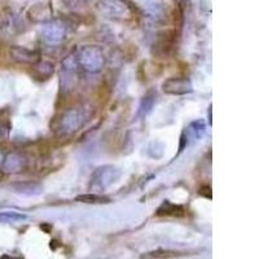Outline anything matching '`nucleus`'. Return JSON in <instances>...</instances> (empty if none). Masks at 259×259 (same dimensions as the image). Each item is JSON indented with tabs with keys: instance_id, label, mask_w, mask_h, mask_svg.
Here are the masks:
<instances>
[{
	"instance_id": "9b49d317",
	"label": "nucleus",
	"mask_w": 259,
	"mask_h": 259,
	"mask_svg": "<svg viewBox=\"0 0 259 259\" xmlns=\"http://www.w3.org/2000/svg\"><path fill=\"white\" fill-rule=\"evenodd\" d=\"M183 214H184L183 206L170 202V201H163L156 211V215L158 217H182Z\"/></svg>"
},
{
	"instance_id": "f257e3e1",
	"label": "nucleus",
	"mask_w": 259,
	"mask_h": 259,
	"mask_svg": "<svg viewBox=\"0 0 259 259\" xmlns=\"http://www.w3.org/2000/svg\"><path fill=\"white\" fill-rule=\"evenodd\" d=\"M85 118L87 114L82 108H70L64 110L55 121V133L62 138L73 135L84 124Z\"/></svg>"
},
{
	"instance_id": "6ab92c4d",
	"label": "nucleus",
	"mask_w": 259,
	"mask_h": 259,
	"mask_svg": "<svg viewBox=\"0 0 259 259\" xmlns=\"http://www.w3.org/2000/svg\"><path fill=\"white\" fill-rule=\"evenodd\" d=\"M150 256L153 258H168V256H177L178 253L175 251H153V253H149Z\"/></svg>"
},
{
	"instance_id": "f3484780",
	"label": "nucleus",
	"mask_w": 259,
	"mask_h": 259,
	"mask_svg": "<svg viewBox=\"0 0 259 259\" xmlns=\"http://www.w3.org/2000/svg\"><path fill=\"white\" fill-rule=\"evenodd\" d=\"M154 105V96L153 95H145L143 97L142 103H140V106H139V115H142V117H145L148 113H150V110L153 109Z\"/></svg>"
},
{
	"instance_id": "20e7f679",
	"label": "nucleus",
	"mask_w": 259,
	"mask_h": 259,
	"mask_svg": "<svg viewBox=\"0 0 259 259\" xmlns=\"http://www.w3.org/2000/svg\"><path fill=\"white\" fill-rule=\"evenodd\" d=\"M96 9L110 20H128L131 17V9L123 0H99Z\"/></svg>"
},
{
	"instance_id": "423d86ee",
	"label": "nucleus",
	"mask_w": 259,
	"mask_h": 259,
	"mask_svg": "<svg viewBox=\"0 0 259 259\" xmlns=\"http://www.w3.org/2000/svg\"><path fill=\"white\" fill-rule=\"evenodd\" d=\"M162 91L167 95L182 96V95L191 94L193 91V85L188 78L172 77L162 83Z\"/></svg>"
},
{
	"instance_id": "6e6552de",
	"label": "nucleus",
	"mask_w": 259,
	"mask_h": 259,
	"mask_svg": "<svg viewBox=\"0 0 259 259\" xmlns=\"http://www.w3.org/2000/svg\"><path fill=\"white\" fill-rule=\"evenodd\" d=\"M26 165L27 161L24 154L12 152V153H8L4 157L2 168L6 174H18L26 168Z\"/></svg>"
},
{
	"instance_id": "f8f14e48",
	"label": "nucleus",
	"mask_w": 259,
	"mask_h": 259,
	"mask_svg": "<svg viewBox=\"0 0 259 259\" xmlns=\"http://www.w3.org/2000/svg\"><path fill=\"white\" fill-rule=\"evenodd\" d=\"M29 17L34 22H47L51 18V9L46 4H38L29 11Z\"/></svg>"
},
{
	"instance_id": "4468645a",
	"label": "nucleus",
	"mask_w": 259,
	"mask_h": 259,
	"mask_svg": "<svg viewBox=\"0 0 259 259\" xmlns=\"http://www.w3.org/2000/svg\"><path fill=\"white\" fill-rule=\"evenodd\" d=\"M75 201L83 203H108L110 202V198L105 197V196L99 193H85L77 196Z\"/></svg>"
},
{
	"instance_id": "2eb2a0df",
	"label": "nucleus",
	"mask_w": 259,
	"mask_h": 259,
	"mask_svg": "<svg viewBox=\"0 0 259 259\" xmlns=\"http://www.w3.org/2000/svg\"><path fill=\"white\" fill-rule=\"evenodd\" d=\"M11 128H12V123L9 121L8 115H2V113H0V143L8 140Z\"/></svg>"
},
{
	"instance_id": "9d476101",
	"label": "nucleus",
	"mask_w": 259,
	"mask_h": 259,
	"mask_svg": "<svg viewBox=\"0 0 259 259\" xmlns=\"http://www.w3.org/2000/svg\"><path fill=\"white\" fill-rule=\"evenodd\" d=\"M55 71V65L50 61H40L32 65V75L38 80L50 79Z\"/></svg>"
},
{
	"instance_id": "ddd939ff",
	"label": "nucleus",
	"mask_w": 259,
	"mask_h": 259,
	"mask_svg": "<svg viewBox=\"0 0 259 259\" xmlns=\"http://www.w3.org/2000/svg\"><path fill=\"white\" fill-rule=\"evenodd\" d=\"M13 188L16 189V192L21 194H26V196H36V194H40L43 188L39 183L36 182H20L17 184L13 186Z\"/></svg>"
},
{
	"instance_id": "a211bd4d",
	"label": "nucleus",
	"mask_w": 259,
	"mask_h": 259,
	"mask_svg": "<svg viewBox=\"0 0 259 259\" xmlns=\"http://www.w3.org/2000/svg\"><path fill=\"white\" fill-rule=\"evenodd\" d=\"M148 153L153 158H161L163 154V144L159 142H152L148 147Z\"/></svg>"
},
{
	"instance_id": "0eeeda50",
	"label": "nucleus",
	"mask_w": 259,
	"mask_h": 259,
	"mask_svg": "<svg viewBox=\"0 0 259 259\" xmlns=\"http://www.w3.org/2000/svg\"><path fill=\"white\" fill-rule=\"evenodd\" d=\"M9 56L13 61L18 62V64H27L34 65L35 62L39 61V52L36 51L29 50L26 47H21V46H12L9 48Z\"/></svg>"
},
{
	"instance_id": "f03ea898",
	"label": "nucleus",
	"mask_w": 259,
	"mask_h": 259,
	"mask_svg": "<svg viewBox=\"0 0 259 259\" xmlns=\"http://www.w3.org/2000/svg\"><path fill=\"white\" fill-rule=\"evenodd\" d=\"M79 68L87 73H99L105 65L104 51L97 46H82L75 53Z\"/></svg>"
},
{
	"instance_id": "1a4fd4ad",
	"label": "nucleus",
	"mask_w": 259,
	"mask_h": 259,
	"mask_svg": "<svg viewBox=\"0 0 259 259\" xmlns=\"http://www.w3.org/2000/svg\"><path fill=\"white\" fill-rule=\"evenodd\" d=\"M206 133V124L205 122L198 119V121H194L189 124L188 127L186 128L184 134L182 136V140L186 143L187 145L189 143H193V142H198L203 135Z\"/></svg>"
},
{
	"instance_id": "39448f33",
	"label": "nucleus",
	"mask_w": 259,
	"mask_h": 259,
	"mask_svg": "<svg viewBox=\"0 0 259 259\" xmlns=\"http://www.w3.org/2000/svg\"><path fill=\"white\" fill-rule=\"evenodd\" d=\"M40 38L50 46L61 45L66 39V27L57 21L46 22L40 29Z\"/></svg>"
},
{
	"instance_id": "7ed1b4c3",
	"label": "nucleus",
	"mask_w": 259,
	"mask_h": 259,
	"mask_svg": "<svg viewBox=\"0 0 259 259\" xmlns=\"http://www.w3.org/2000/svg\"><path fill=\"white\" fill-rule=\"evenodd\" d=\"M121 177V171L119 168L115 167L113 165H104L97 167L94 171L91 178V184H90V189L94 191V193L97 192H103L106 188H109L113 183L117 182Z\"/></svg>"
},
{
	"instance_id": "dca6fc26",
	"label": "nucleus",
	"mask_w": 259,
	"mask_h": 259,
	"mask_svg": "<svg viewBox=\"0 0 259 259\" xmlns=\"http://www.w3.org/2000/svg\"><path fill=\"white\" fill-rule=\"evenodd\" d=\"M27 217L25 214L16 211H0V223H16L25 221Z\"/></svg>"
}]
</instances>
